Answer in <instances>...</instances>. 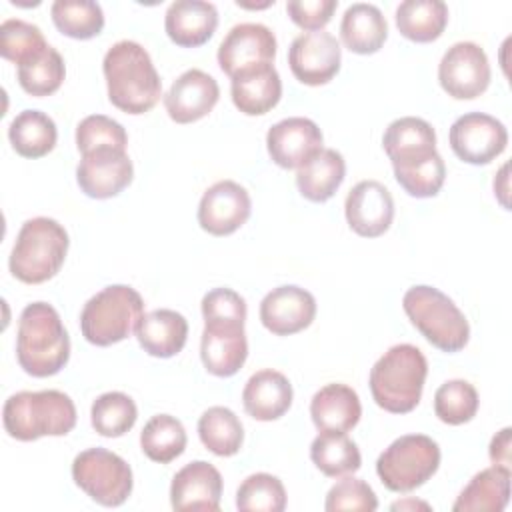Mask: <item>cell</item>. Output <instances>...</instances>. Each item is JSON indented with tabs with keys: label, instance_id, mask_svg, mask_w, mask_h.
Instances as JSON below:
<instances>
[{
	"label": "cell",
	"instance_id": "cell-31",
	"mask_svg": "<svg viewBox=\"0 0 512 512\" xmlns=\"http://www.w3.org/2000/svg\"><path fill=\"white\" fill-rule=\"evenodd\" d=\"M448 24V6L442 0H404L396 8V26L412 42L438 40Z\"/></svg>",
	"mask_w": 512,
	"mask_h": 512
},
{
	"label": "cell",
	"instance_id": "cell-42",
	"mask_svg": "<svg viewBox=\"0 0 512 512\" xmlns=\"http://www.w3.org/2000/svg\"><path fill=\"white\" fill-rule=\"evenodd\" d=\"M76 146L80 154H86L96 148L126 150L128 134L120 122L104 114H90L76 126Z\"/></svg>",
	"mask_w": 512,
	"mask_h": 512
},
{
	"label": "cell",
	"instance_id": "cell-44",
	"mask_svg": "<svg viewBox=\"0 0 512 512\" xmlns=\"http://www.w3.org/2000/svg\"><path fill=\"white\" fill-rule=\"evenodd\" d=\"M336 6V0H290L286 4V12L302 30L318 32L332 20Z\"/></svg>",
	"mask_w": 512,
	"mask_h": 512
},
{
	"label": "cell",
	"instance_id": "cell-41",
	"mask_svg": "<svg viewBox=\"0 0 512 512\" xmlns=\"http://www.w3.org/2000/svg\"><path fill=\"white\" fill-rule=\"evenodd\" d=\"M66 76L64 58L56 48H48L40 58L18 66V84L30 96H50L54 94Z\"/></svg>",
	"mask_w": 512,
	"mask_h": 512
},
{
	"label": "cell",
	"instance_id": "cell-28",
	"mask_svg": "<svg viewBox=\"0 0 512 512\" xmlns=\"http://www.w3.org/2000/svg\"><path fill=\"white\" fill-rule=\"evenodd\" d=\"M510 468L490 466L480 470L456 498L454 512H502L510 500Z\"/></svg>",
	"mask_w": 512,
	"mask_h": 512
},
{
	"label": "cell",
	"instance_id": "cell-30",
	"mask_svg": "<svg viewBox=\"0 0 512 512\" xmlns=\"http://www.w3.org/2000/svg\"><path fill=\"white\" fill-rule=\"evenodd\" d=\"M346 176V162L334 148H322L296 172V186L310 202L330 200Z\"/></svg>",
	"mask_w": 512,
	"mask_h": 512
},
{
	"label": "cell",
	"instance_id": "cell-19",
	"mask_svg": "<svg viewBox=\"0 0 512 512\" xmlns=\"http://www.w3.org/2000/svg\"><path fill=\"white\" fill-rule=\"evenodd\" d=\"M344 212L348 226L358 236L378 238L394 220V200L390 190L378 180H362L348 192Z\"/></svg>",
	"mask_w": 512,
	"mask_h": 512
},
{
	"label": "cell",
	"instance_id": "cell-5",
	"mask_svg": "<svg viewBox=\"0 0 512 512\" xmlns=\"http://www.w3.org/2000/svg\"><path fill=\"white\" fill-rule=\"evenodd\" d=\"M68 244V232L54 218L36 216L26 220L10 254L12 276L24 284L50 280L62 268Z\"/></svg>",
	"mask_w": 512,
	"mask_h": 512
},
{
	"label": "cell",
	"instance_id": "cell-26",
	"mask_svg": "<svg viewBox=\"0 0 512 512\" xmlns=\"http://www.w3.org/2000/svg\"><path fill=\"white\" fill-rule=\"evenodd\" d=\"M310 416L318 430L348 432L362 416L360 398L356 390L346 384H326L312 396Z\"/></svg>",
	"mask_w": 512,
	"mask_h": 512
},
{
	"label": "cell",
	"instance_id": "cell-37",
	"mask_svg": "<svg viewBox=\"0 0 512 512\" xmlns=\"http://www.w3.org/2000/svg\"><path fill=\"white\" fill-rule=\"evenodd\" d=\"M138 408L134 400L124 392L100 394L90 410L92 428L104 438L124 436L136 424Z\"/></svg>",
	"mask_w": 512,
	"mask_h": 512
},
{
	"label": "cell",
	"instance_id": "cell-27",
	"mask_svg": "<svg viewBox=\"0 0 512 512\" xmlns=\"http://www.w3.org/2000/svg\"><path fill=\"white\" fill-rule=\"evenodd\" d=\"M136 338L142 350L156 358L176 356L188 338L186 318L170 308H158L142 316L136 326Z\"/></svg>",
	"mask_w": 512,
	"mask_h": 512
},
{
	"label": "cell",
	"instance_id": "cell-39",
	"mask_svg": "<svg viewBox=\"0 0 512 512\" xmlns=\"http://www.w3.org/2000/svg\"><path fill=\"white\" fill-rule=\"evenodd\" d=\"M240 512H282L286 508V490L280 478L256 472L242 480L236 492Z\"/></svg>",
	"mask_w": 512,
	"mask_h": 512
},
{
	"label": "cell",
	"instance_id": "cell-47",
	"mask_svg": "<svg viewBox=\"0 0 512 512\" xmlns=\"http://www.w3.org/2000/svg\"><path fill=\"white\" fill-rule=\"evenodd\" d=\"M494 192H496L500 204H502L504 208H508V206H510V204H508V164H504V166L500 168L498 176L494 178Z\"/></svg>",
	"mask_w": 512,
	"mask_h": 512
},
{
	"label": "cell",
	"instance_id": "cell-25",
	"mask_svg": "<svg viewBox=\"0 0 512 512\" xmlns=\"http://www.w3.org/2000/svg\"><path fill=\"white\" fill-rule=\"evenodd\" d=\"M292 396L290 380L282 372L266 368L248 378L242 390V404L246 414L254 420L272 422L288 412Z\"/></svg>",
	"mask_w": 512,
	"mask_h": 512
},
{
	"label": "cell",
	"instance_id": "cell-32",
	"mask_svg": "<svg viewBox=\"0 0 512 512\" xmlns=\"http://www.w3.org/2000/svg\"><path fill=\"white\" fill-rule=\"evenodd\" d=\"M8 138L16 154L24 158H42L54 150L58 130L48 114L40 110H22L10 122Z\"/></svg>",
	"mask_w": 512,
	"mask_h": 512
},
{
	"label": "cell",
	"instance_id": "cell-11",
	"mask_svg": "<svg viewBox=\"0 0 512 512\" xmlns=\"http://www.w3.org/2000/svg\"><path fill=\"white\" fill-rule=\"evenodd\" d=\"M452 152L474 166L488 164L506 150L508 130L490 114L468 112L450 126Z\"/></svg>",
	"mask_w": 512,
	"mask_h": 512
},
{
	"label": "cell",
	"instance_id": "cell-14",
	"mask_svg": "<svg viewBox=\"0 0 512 512\" xmlns=\"http://www.w3.org/2000/svg\"><path fill=\"white\" fill-rule=\"evenodd\" d=\"M246 356L248 340L244 332V320H204L200 358L210 374L218 378L234 376L244 366Z\"/></svg>",
	"mask_w": 512,
	"mask_h": 512
},
{
	"label": "cell",
	"instance_id": "cell-2",
	"mask_svg": "<svg viewBox=\"0 0 512 512\" xmlns=\"http://www.w3.org/2000/svg\"><path fill=\"white\" fill-rule=\"evenodd\" d=\"M16 358L20 368L34 378L54 376L68 364L70 338L60 314L48 302H32L22 310Z\"/></svg>",
	"mask_w": 512,
	"mask_h": 512
},
{
	"label": "cell",
	"instance_id": "cell-18",
	"mask_svg": "<svg viewBox=\"0 0 512 512\" xmlns=\"http://www.w3.org/2000/svg\"><path fill=\"white\" fill-rule=\"evenodd\" d=\"M322 132L310 118L292 116L276 122L266 134V148L280 168H300L322 150Z\"/></svg>",
	"mask_w": 512,
	"mask_h": 512
},
{
	"label": "cell",
	"instance_id": "cell-22",
	"mask_svg": "<svg viewBox=\"0 0 512 512\" xmlns=\"http://www.w3.org/2000/svg\"><path fill=\"white\" fill-rule=\"evenodd\" d=\"M222 476L204 460H194L182 466L170 484V504L174 510H206L216 512L220 508Z\"/></svg>",
	"mask_w": 512,
	"mask_h": 512
},
{
	"label": "cell",
	"instance_id": "cell-24",
	"mask_svg": "<svg viewBox=\"0 0 512 512\" xmlns=\"http://www.w3.org/2000/svg\"><path fill=\"white\" fill-rule=\"evenodd\" d=\"M218 26V10L204 0H176L168 6L164 28L168 38L182 48L206 44Z\"/></svg>",
	"mask_w": 512,
	"mask_h": 512
},
{
	"label": "cell",
	"instance_id": "cell-4",
	"mask_svg": "<svg viewBox=\"0 0 512 512\" xmlns=\"http://www.w3.org/2000/svg\"><path fill=\"white\" fill-rule=\"evenodd\" d=\"M2 422L8 436L20 442L66 436L76 426V406L60 390H22L4 402Z\"/></svg>",
	"mask_w": 512,
	"mask_h": 512
},
{
	"label": "cell",
	"instance_id": "cell-17",
	"mask_svg": "<svg viewBox=\"0 0 512 512\" xmlns=\"http://www.w3.org/2000/svg\"><path fill=\"white\" fill-rule=\"evenodd\" d=\"M276 36L258 22H242L230 28L218 46V66L230 78L254 64L274 62Z\"/></svg>",
	"mask_w": 512,
	"mask_h": 512
},
{
	"label": "cell",
	"instance_id": "cell-16",
	"mask_svg": "<svg viewBox=\"0 0 512 512\" xmlns=\"http://www.w3.org/2000/svg\"><path fill=\"white\" fill-rule=\"evenodd\" d=\"M252 202L244 186L234 180L212 184L198 204V224L212 236H228L250 218Z\"/></svg>",
	"mask_w": 512,
	"mask_h": 512
},
{
	"label": "cell",
	"instance_id": "cell-10",
	"mask_svg": "<svg viewBox=\"0 0 512 512\" xmlns=\"http://www.w3.org/2000/svg\"><path fill=\"white\" fill-rule=\"evenodd\" d=\"M438 80L444 92L456 100L480 96L490 84L486 52L474 42L452 44L438 64Z\"/></svg>",
	"mask_w": 512,
	"mask_h": 512
},
{
	"label": "cell",
	"instance_id": "cell-38",
	"mask_svg": "<svg viewBox=\"0 0 512 512\" xmlns=\"http://www.w3.org/2000/svg\"><path fill=\"white\" fill-rule=\"evenodd\" d=\"M50 44L46 42L42 30L30 22L10 18L0 26V54L2 58L22 66L40 58Z\"/></svg>",
	"mask_w": 512,
	"mask_h": 512
},
{
	"label": "cell",
	"instance_id": "cell-8",
	"mask_svg": "<svg viewBox=\"0 0 512 512\" xmlns=\"http://www.w3.org/2000/svg\"><path fill=\"white\" fill-rule=\"evenodd\" d=\"M440 466V448L426 434L396 438L376 460V474L392 492H412L426 484Z\"/></svg>",
	"mask_w": 512,
	"mask_h": 512
},
{
	"label": "cell",
	"instance_id": "cell-1",
	"mask_svg": "<svg viewBox=\"0 0 512 512\" xmlns=\"http://www.w3.org/2000/svg\"><path fill=\"white\" fill-rule=\"evenodd\" d=\"M108 98L126 114L150 112L162 96V80L146 48L120 40L108 48L102 62Z\"/></svg>",
	"mask_w": 512,
	"mask_h": 512
},
{
	"label": "cell",
	"instance_id": "cell-13",
	"mask_svg": "<svg viewBox=\"0 0 512 512\" xmlns=\"http://www.w3.org/2000/svg\"><path fill=\"white\" fill-rule=\"evenodd\" d=\"M342 60V48L330 32H304L296 36L288 48V66L294 78L306 86L330 82Z\"/></svg>",
	"mask_w": 512,
	"mask_h": 512
},
{
	"label": "cell",
	"instance_id": "cell-36",
	"mask_svg": "<svg viewBox=\"0 0 512 512\" xmlns=\"http://www.w3.org/2000/svg\"><path fill=\"white\" fill-rule=\"evenodd\" d=\"M50 14L54 26L76 40H90L104 28V12L92 0H56Z\"/></svg>",
	"mask_w": 512,
	"mask_h": 512
},
{
	"label": "cell",
	"instance_id": "cell-29",
	"mask_svg": "<svg viewBox=\"0 0 512 512\" xmlns=\"http://www.w3.org/2000/svg\"><path fill=\"white\" fill-rule=\"evenodd\" d=\"M340 36L348 50L356 54H374L386 42L388 24L378 6L356 2L348 6L342 16Z\"/></svg>",
	"mask_w": 512,
	"mask_h": 512
},
{
	"label": "cell",
	"instance_id": "cell-40",
	"mask_svg": "<svg viewBox=\"0 0 512 512\" xmlns=\"http://www.w3.org/2000/svg\"><path fill=\"white\" fill-rule=\"evenodd\" d=\"M478 392L466 380H448L434 394L436 416L450 426H460L470 422L478 412Z\"/></svg>",
	"mask_w": 512,
	"mask_h": 512
},
{
	"label": "cell",
	"instance_id": "cell-3",
	"mask_svg": "<svg viewBox=\"0 0 512 512\" xmlns=\"http://www.w3.org/2000/svg\"><path fill=\"white\" fill-rule=\"evenodd\" d=\"M428 362L414 344L388 348L370 370V392L374 402L390 414L412 412L424 390Z\"/></svg>",
	"mask_w": 512,
	"mask_h": 512
},
{
	"label": "cell",
	"instance_id": "cell-21",
	"mask_svg": "<svg viewBox=\"0 0 512 512\" xmlns=\"http://www.w3.org/2000/svg\"><path fill=\"white\" fill-rule=\"evenodd\" d=\"M218 98V82L204 70L192 68L172 82L164 96V106L176 124H190L212 112Z\"/></svg>",
	"mask_w": 512,
	"mask_h": 512
},
{
	"label": "cell",
	"instance_id": "cell-23",
	"mask_svg": "<svg viewBox=\"0 0 512 512\" xmlns=\"http://www.w3.org/2000/svg\"><path fill=\"white\" fill-rule=\"evenodd\" d=\"M230 80L232 102L246 116H262L282 98V80L272 62L248 66Z\"/></svg>",
	"mask_w": 512,
	"mask_h": 512
},
{
	"label": "cell",
	"instance_id": "cell-35",
	"mask_svg": "<svg viewBox=\"0 0 512 512\" xmlns=\"http://www.w3.org/2000/svg\"><path fill=\"white\" fill-rule=\"evenodd\" d=\"M202 444L216 456H234L244 442L240 418L226 406L208 408L198 420Z\"/></svg>",
	"mask_w": 512,
	"mask_h": 512
},
{
	"label": "cell",
	"instance_id": "cell-45",
	"mask_svg": "<svg viewBox=\"0 0 512 512\" xmlns=\"http://www.w3.org/2000/svg\"><path fill=\"white\" fill-rule=\"evenodd\" d=\"M202 316L204 320H246V302L232 288H214L202 298Z\"/></svg>",
	"mask_w": 512,
	"mask_h": 512
},
{
	"label": "cell",
	"instance_id": "cell-33",
	"mask_svg": "<svg viewBox=\"0 0 512 512\" xmlns=\"http://www.w3.org/2000/svg\"><path fill=\"white\" fill-rule=\"evenodd\" d=\"M310 458L314 466L330 478L354 474L362 466V456L354 440L346 436V432L320 430V434L312 440Z\"/></svg>",
	"mask_w": 512,
	"mask_h": 512
},
{
	"label": "cell",
	"instance_id": "cell-43",
	"mask_svg": "<svg viewBox=\"0 0 512 512\" xmlns=\"http://www.w3.org/2000/svg\"><path fill=\"white\" fill-rule=\"evenodd\" d=\"M324 508L328 512H340V510L372 512L378 508V498L364 480L346 474L328 490Z\"/></svg>",
	"mask_w": 512,
	"mask_h": 512
},
{
	"label": "cell",
	"instance_id": "cell-15",
	"mask_svg": "<svg viewBox=\"0 0 512 512\" xmlns=\"http://www.w3.org/2000/svg\"><path fill=\"white\" fill-rule=\"evenodd\" d=\"M134 176V166L126 150L96 148L82 154L76 168V182L80 190L96 200L118 196Z\"/></svg>",
	"mask_w": 512,
	"mask_h": 512
},
{
	"label": "cell",
	"instance_id": "cell-46",
	"mask_svg": "<svg viewBox=\"0 0 512 512\" xmlns=\"http://www.w3.org/2000/svg\"><path fill=\"white\" fill-rule=\"evenodd\" d=\"M510 428H502L490 442V460L496 466H506L510 468Z\"/></svg>",
	"mask_w": 512,
	"mask_h": 512
},
{
	"label": "cell",
	"instance_id": "cell-20",
	"mask_svg": "<svg viewBox=\"0 0 512 512\" xmlns=\"http://www.w3.org/2000/svg\"><path fill=\"white\" fill-rule=\"evenodd\" d=\"M314 316V296L294 284L270 290L260 302V320L264 328L276 336H290L308 328Z\"/></svg>",
	"mask_w": 512,
	"mask_h": 512
},
{
	"label": "cell",
	"instance_id": "cell-6",
	"mask_svg": "<svg viewBox=\"0 0 512 512\" xmlns=\"http://www.w3.org/2000/svg\"><path fill=\"white\" fill-rule=\"evenodd\" d=\"M402 308L412 326L438 350L460 352L470 338L462 310L434 286H412L402 298Z\"/></svg>",
	"mask_w": 512,
	"mask_h": 512
},
{
	"label": "cell",
	"instance_id": "cell-48",
	"mask_svg": "<svg viewBox=\"0 0 512 512\" xmlns=\"http://www.w3.org/2000/svg\"><path fill=\"white\" fill-rule=\"evenodd\" d=\"M404 508H424V510H430V506L426 502H414V500H404V502H396L392 504V510H404Z\"/></svg>",
	"mask_w": 512,
	"mask_h": 512
},
{
	"label": "cell",
	"instance_id": "cell-9",
	"mask_svg": "<svg viewBox=\"0 0 512 512\" xmlns=\"http://www.w3.org/2000/svg\"><path fill=\"white\" fill-rule=\"evenodd\" d=\"M72 480L94 502L114 508L132 492V470L124 458L106 448H88L72 462Z\"/></svg>",
	"mask_w": 512,
	"mask_h": 512
},
{
	"label": "cell",
	"instance_id": "cell-34",
	"mask_svg": "<svg viewBox=\"0 0 512 512\" xmlns=\"http://www.w3.org/2000/svg\"><path fill=\"white\" fill-rule=\"evenodd\" d=\"M186 430L182 422L170 414L152 416L140 432L142 452L158 464H168L176 460L186 448Z\"/></svg>",
	"mask_w": 512,
	"mask_h": 512
},
{
	"label": "cell",
	"instance_id": "cell-7",
	"mask_svg": "<svg viewBox=\"0 0 512 512\" xmlns=\"http://www.w3.org/2000/svg\"><path fill=\"white\" fill-rule=\"evenodd\" d=\"M142 316V296L132 286L112 284L84 304L80 312V330L90 344L110 346L136 332Z\"/></svg>",
	"mask_w": 512,
	"mask_h": 512
},
{
	"label": "cell",
	"instance_id": "cell-12",
	"mask_svg": "<svg viewBox=\"0 0 512 512\" xmlns=\"http://www.w3.org/2000/svg\"><path fill=\"white\" fill-rule=\"evenodd\" d=\"M382 146L392 162L394 176L426 166L438 156L434 128L416 116H404L390 122Z\"/></svg>",
	"mask_w": 512,
	"mask_h": 512
}]
</instances>
